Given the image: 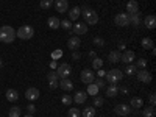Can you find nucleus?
I'll list each match as a JSON object with an SVG mask.
<instances>
[{
    "instance_id": "f257e3e1",
    "label": "nucleus",
    "mask_w": 156,
    "mask_h": 117,
    "mask_svg": "<svg viewBox=\"0 0 156 117\" xmlns=\"http://www.w3.org/2000/svg\"><path fill=\"white\" fill-rule=\"evenodd\" d=\"M16 39V30L9 27V25H3L0 27V41L5 44H11Z\"/></svg>"
},
{
    "instance_id": "f03ea898",
    "label": "nucleus",
    "mask_w": 156,
    "mask_h": 117,
    "mask_svg": "<svg viewBox=\"0 0 156 117\" xmlns=\"http://www.w3.org/2000/svg\"><path fill=\"white\" fill-rule=\"evenodd\" d=\"M33 34H34V30H33V27H30V25H22V27L16 31V37H20V39H23V41L31 39Z\"/></svg>"
},
{
    "instance_id": "7ed1b4c3",
    "label": "nucleus",
    "mask_w": 156,
    "mask_h": 117,
    "mask_svg": "<svg viewBox=\"0 0 156 117\" xmlns=\"http://www.w3.org/2000/svg\"><path fill=\"white\" fill-rule=\"evenodd\" d=\"M105 76H106V80H108L111 84H115V83H119L122 78H123V72L119 70V69H112V70L106 72Z\"/></svg>"
},
{
    "instance_id": "20e7f679",
    "label": "nucleus",
    "mask_w": 156,
    "mask_h": 117,
    "mask_svg": "<svg viewBox=\"0 0 156 117\" xmlns=\"http://www.w3.org/2000/svg\"><path fill=\"white\" fill-rule=\"evenodd\" d=\"M80 78H81V81H83L84 84H90V83L95 81V73L90 70V69H84V70H81Z\"/></svg>"
},
{
    "instance_id": "39448f33",
    "label": "nucleus",
    "mask_w": 156,
    "mask_h": 117,
    "mask_svg": "<svg viewBox=\"0 0 156 117\" xmlns=\"http://www.w3.org/2000/svg\"><path fill=\"white\" fill-rule=\"evenodd\" d=\"M56 73L59 78H69V75L72 73V69L67 62H62L59 64V67H56Z\"/></svg>"
},
{
    "instance_id": "423d86ee",
    "label": "nucleus",
    "mask_w": 156,
    "mask_h": 117,
    "mask_svg": "<svg viewBox=\"0 0 156 117\" xmlns=\"http://www.w3.org/2000/svg\"><path fill=\"white\" fill-rule=\"evenodd\" d=\"M114 23L117 25V27H126V25H129V22H128V12H119V14H115Z\"/></svg>"
},
{
    "instance_id": "0eeeda50",
    "label": "nucleus",
    "mask_w": 156,
    "mask_h": 117,
    "mask_svg": "<svg viewBox=\"0 0 156 117\" xmlns=\"http://www.w3.org/2000/svg\"><path fill=\"white\" fill-rule=\"evenodd\" d=\"M136 75H137V80H139V81L147 83V84L151 81V78H153V76H151V73H150L147 69H140V70H137V72H136Z\"/></svg>"
},
{
    "instance_id": "6e6552de",
    "label": "nucleus",
    "mask_w": 156,
    "mask_h": 117,
    "mask_svg": "<svg viewBox=\"0 0 156 117\" xmlns=\"http://www.w3.org/2000/svg\"><path fill=\"white\" fill-rule=\"evenodd\" d=\"M53 5L58 12H66L69 9V0H55Z\"/></svg>"
},
{
    "instance_id": "1a4fd4ad",
    "label": "nucleus",
    "mask_w": 156,
    "mask_h": 117,
    "mask_svg": "<svg viewBox=\"0 0 156 117\" xmlns=\"http://www.w3.org/2000/svg\"><path fill=\"white\" fill-rule=\"evenodd\" d=\"M134 59H136V53H134V51H131V50H126L123 55H120V61L122 62H126V64L133 62Z\"/></svg>"
},
{
    "instance_id": "9d476101",
    "label": "nucleus",
    "mask_w": 156,
    "mask_h": 117,
    "mask_svg": "<svg viewBox=\"0 0 156 117\" xmlns=\"http://www.w3.org/2000/svg\"><path fill=\"white\" fill-rule=\"evenodd\" d=\"M25 97H27L30 101L37 100V98H39V89H36V87H28L27 92H25Z\"/></svg>"
},
{
    "instance_id": "9b49d317",
    "label": "nucleus",
    "mask_w": 156,
    "mask_h": 117,
    "mask_svg": "<svg viewBox=\"0 0 156 117\" xmlns=\"http://www.w3.org/2000/svg\"><path fill=\"white\" fill-rule=\"evenodd\" d=\"M114 111H115L117 115H123L125 117V115H128L129 112H131V106H128V105H117Z\"/></svg>"
},
{
    "instance_id": "f8f14e48",
    "label": "nucleus",
    "mask_w": 156,
    "mask_h": 117,
    "mask_svg": "<svg viewBox=\"0 0 156 117\" xmlns=\"http://www.w3.org/2000/svg\"><path fill=\"white\" fill-rule=\"evenodd\" d=\"M126 11H128V14H136V12H139V3L136 0H129L126 3Z\"/></svg>"
},
{
    "instance_id": "ddd939ff",
    "label": "nucleus",
    "mask_w": 156,
    "mask_h": 117,
    "mask_svg": "<svg viewBox=\"0 0 156 117\" xmlns=\"http://www.w3.org/2000/svg\"><path fill=\"white\" fill-rule=\"evenodd\" d=\"M80 44H81L80 36H73V37H70L69 41H67V47H69L70 50H76L78 47H80Z\"/></svg>"
},
{
    "instance_id": "4468645a",
    "label": "nucleus",
    "mask_w": 156,
    "mask_h": 117,
    "mask_svg": "<svg viewBox=\"0 0 156 117\" xmlns=\"http://www.w3.org/2000/svg\"><path fill=\"white\" fill-rule=\"evenodd\" d=\"M73 33L75 34H86L87 33V25L86 23H75L73 25Z\"/></svg>"
},
{
    "instance_id": "2eb2a0df",
    "label": "nucleus",
    "mask_w": 156,
    "mask_h": 117,
    "mask_svg": "<svg viewBox=\"0 0 156 117\" xmlns=\"http://www.w3.org/2000/svg\"><path fill=\"white\" fill-rule=\"evenodd\" d=\"M86 98H87V94L84 92V90H78V92L75 94V97H73V101L78 103V105H81V103L86 101Z\"/></svg>"
},
{
    "instance_id": "dca6fc26",
    "label": "nucleus",
    "mask_w": 156,
    "mask_h": 117,
    "mask_svg": "<svg viewBox=\"0 0 156 117\" xmlns=\"http://www.w3.org/2000/svg\"><path fill=\"white\" fill-rule=\"evenodd\" d=\"M59 87H61L62 90H72L73 83L69 80V78H61V81H59Z\"/></svg>"
},
{
    "instance_id": "f3484780",
    "label": "nucleus",
    "mask_w": 156,
    "mask_h": 117,
    "mask_svg": "<svg viewBox=\"0 0 156 117\" xmlns=\"http://www.w3.org/2000/svg\"><path fill=\"white\" fill-rule=\"evenodd\" d=\"M144 23H145V27H147L148 30H153V28L156 27V17H154L153 14H150V16H147V17L144 19Z\"/></svg>"
},
{
    "instance_id": "a211bd4d",
    "label": "nucleus",
    "mask_w": 156,
    "mask_h": 117,
    "mask_svg": "<svg viewBox=\"0 0 156 117\" xmlns=\"http://www.w3.org/2000/svg\"><path fill=\"white\" fill-rule=\"evenodd\" d=\"M47 25L51 28V30H56V28H59V25H61V20L58 19V17H55V16H51V17H48V20H47Z\"/></svg>"
},
{
    "instance_id": "6ab92c4d",
    "label": "nucleus",
    "mask_w": 156,
    "mask_h": 117,
    "mask_svg": "<svg viewBox=\"0 0 156 117\" xmlns=\"http://www.w3.org/2000/svg\"><path fill=\"white\" fill-rule=\"evenodd\" d=\"M80 16H81V9H80V6H73V8L69 11V20H76Z\"/></svg>"
},
{
    "instance_id": "aec40b11",
    "label": "nucleus",
    "mask_w": 156,
    "mask_h": 117,
    "mask_svg": "<svg viewBox=\"0 0 156 117\" xmlns=\"http://www.w3.org/2000/svg\"><path fill=\"white\" fill-rule=\"evenodd\" d=\"M84 20H86L87 25H95V23H98V14L95 11H92L87 17H84Z\"/></svg>"
},
{
    "instance_id": "412c9836",
    "label": "nucleus",
    "mask_w": 156,
    "mask_h": 117,
    "mask_svg": "<svg viewBox=\"0 0 156 117\" xmlns=\"http://www.w3.org/2000/svg\"><path fill=\"white\" fill-rule=\"evenodd\" d=\"M129 106L134 108V109H139V108L144 106V100H142L140 97H133L131 98V103H129Z\"/></svg>"
},
{
    "instance_id": "4be33fe9",
    "label": "nucleus",
    "mask_w": 156,
    "mask_h": 117,
    "mask_svg": "<svg viewBox=\"0 0 156 117\" xmlns=\"http://www.w3.org/2000/svg\"><path fill=\"white\" fill-rule=\"evenodd\" d=\"M19 98V92L16 89H8L6 90V100L8 101H16Z\"/></svg>"
},
{
    "instance_id": "5701e85b",
    "label": "nucleus",
    "mask_w": 156,
    "mask_h": 117,
    "mask_svg": "<svg viewBox=\"0 0 156 117\" xmlns=\"http://www.w3.org/2000/svg\"><path fill=\"white\" fill-rule=\"evenodd\" d=\"M128 22L134 25V27H137V25L140 23V16H139V12H136V14H128Z\"/></svg>"
},
{
    "instance_id": "b1692460",
    "label": "nucleus",
    "mask_w": 156,
    "mask_h": 117,
    "mask_svg": "<svg viewBox=\"0 0 156 117\" xmlns=\"http://www.w3.org/2000/svg\"><path fill=\"white\" fill-rule=\"evenodd\" d=\"M108 59H109V62H119L120 61V53L117 50H114V51H109L108 53Z\"/></svg>"
},
{
    "instance_id": "393cba45",
    "label": "nucleus",
    "mask_w": 156,
    "mask_h": 117,
    "mask_svg": "<svg viewBox=\"0 0 156 117\" xmlns=\"http://www.w3.org/2000/svg\"><path fill=\"white\" fill-rule=\"evenodd\" d=\"M117 94H119V87L115 84H111L109 87H106V95L108 97H115Z\"/></svg>"
},
{
    "instance_id": "a878e982",
    "label": "nucleus",
    "mask_w": 156,
    "mask_h": 117,
    "mask_svg": "<svg viewBox=\"0 0 156 117\" xmlns=\"http://www.w3.org/2000/svg\"><path fill=\"white\" fill-rule=\"evenodd\" d=\"M98 87L95 86V83H90L89 86H87V92L86 94H89V95H92V97H95V95H98Z\"/></svg>"
},
{
    "instance_id": "bb28decb",
    "label": "nucleus",
    "mask_w": 156,
    "mask_h": 117,
    "mask_svg": "<svg viewBox=\"0 0 156 117\" xmlns=\"http://www.w3.org/2000/svg\"><path fill=\"white\" fill-rule=\"evenodd\" d=\"M81 115H83V117H94V115H95V108H94V106H86Z\"/></svg>"
},
{
    "instance_id": "cd10ccee",
    "label": "nucleus",
    "mask_w": 156,
    "mask_h": 117,
    "mask_svg": "<svg viewBox=\"0 0 156 117\" xmlns=\"http://www.w3.org/2000/svg\"><path fill=\"white\" fill-rule=\"evenodd\" d=\"M20 114H22V109H20L19 106H12V108H9V112H8L9 117H20Z\"/></svg>"
},
{
    "instance_id": "c85d7f7f",
    "label": "nucleus",
    "mask_w": 156,
    "mask_h": 117,
    "mask_svg": "<svg viewBox=\"0 0 156 117\" xmlns=\"http://www.w3.org/2000/svg\"><path fill=\"white\" fill-rule=\"evenodd\" d=\"M126 75H129V76H133L136 72H137V67L134 66V64H128V66L125 67V70H123Z\"/></svg>"
},
{
    "instance_id": "c756f323",
    "label": "nucleus",
    "mask_w": 156,
    "mask_h": 117,
    "mask_svg": "<svg viewBox=\"0 0 156 117\" xmlns=\"http://www.w3.org/2000/svg\"><path fill=\"white\" fill-rule=\"evenodd\" d=\"M142 47H144L145 50H148V48H153V41H151V39L150 37H144V39H142Z\"/></svg>"
},
{
    "instance_id": "7c9ffc66",
    "label": "nucleus",
    "mask_w": 156,
    "mask_h": 117,
    "mask_svg": "<svg viewBox=\"0 0 156 117\" xmlns=\"http://www.w3.org/2000/svg\"><path fill=\"white\" fill-rule=\"evenodd\" d=\"M67 115L69 117H81V111L78 109V108H70L67 111Z\"/></svg>"
},
{
    "instance_id": "2f4dec72",
    "label": "nucleus",
    "mask_w": 156,
    "mask_h": 117,
    "mask_svg": "<svg viewBox=\"0 0 156 117\" xmlns=\"http://www.w3.org/2000/svg\"><path fill=\"white\" fill-rule=\"evenodd\" d=\"M47 80H48V81H58V80H59V76H58L56 70L48 72V73H47Z\"/></svg>"
},
{
    "instance_id": "473e14b6",
    "label": "nucleus",
    "mask_w": 156,
    "mask_h": 117,
    "mask_svg": "<svg viewBox=\"0 0 156 117\" xmlns=\"http://www.w3.org/2000/svg\"><path fill=\"white\" fill-rule=\"evenodd\" d=\"M51 5H53V0H41V3H39L41 9H48Z\"/></svg>"
},
{
    "instance_id": "72a5a7b5",
    "label": "nucleus",
    "mask_w": 156,
    "mask_h": 117,
    "mask_svg": "<svg viewBox=\"0 0 156 117\" xmlns=\"http://www.w3.org/2000/svg\"><path fill=\"white\" fill-rule=\"evenodd\" d=\"M136 67L137 69H147V59L145 58H139L136 62Z\"/></svg>"
},
{
    "instance_id": "f704fd0d",
    "label": "nucleus",
    "mask_w": 156,
    "mask_h": 117,
    "mask_svg": "<svg viewBox=\"0 0 156 117\" xmlns=\"http://www.w3.org/2000/svg\"><path fill=\"white\" fill-rule=\"evenodd\" d=\"M101 66H103V59H100L98 56L92 59V67L94 69H101Z\"/></svg>"
},
{
    "instance_id": "c9c22d12",
    "label": "nucleus",
    "mask_w": 156,
    "mask_h": 117,
    "mask_svg": "<svg viewBox=\"0 0 156 117\" xmlns=\"http://www.w3.org/2000/svg\"><path fill=\"white\" fill-rule=\"evenodd\" d=\"M61 56H62V50L56 48V50H53V51H51V59H55V61H58V59H59Z\"/></svg>"
},
{
    "instance_id": "e433bc0d",
    "label": "nucleus",
    "mask_w": 156,
    "mask_h": 117,
    "mask_svg": "<svg viewBox=\"0 0 156 117\" xmlns=\"http://www.w3.org/2000/svg\"><path fill=\"white\" fill-rule=\"evenodd\" d=\"M142 114H144V117H154V108L150 106V108H147V109L142 111Z\"/></svg>"
},
{
    "instance_id": "4c0bfd02",
    "label": "nucleus",
    "mask_w": 156,
    "mask_h": 117,
    "mask_svg": "<svg viewBox=\"0 0 156 117\" xmlns=\"http://www.w3.org/2000/svg\"><path fill=\"white\" fill-rule=\"evenodd\" d=\"M72 100H73V97H70V95H62V98H61V101H62V105H72Z\"/></svg>"
},
{
    "instance_id": "58836bf2",
    "label": "nucleus",
    "mask_w": 156,
    "mask_h": 117,
    "mask_svg": "<svg viewBox=\"0 0 156 117\" xmlns=\"http://www.w3.org/2000/svg\"><path fill=\"white\" fill-rule=\"evenodd\" d=\"M59 27L66 28V30H70V28H72V22H70L69 19H64V20H61V25H59Z\"/></svg>"
},
{
    "instance_id": "ea45409f",
    "label": "nucleus",
    "mask_w": 156,
    "mask_h": 117,
    "mask_svg": "<svg viewBox=\"0 0 156 117\" xmlns=\"http://www.w3.org/2000/svg\"><path fill=\"white\" fill-rule=\"evenodd\" d=\"M80 9H81V14H83V17H87V16L90 14V12L94 11L90 6H83V8H80Z\"/></svg>"
},
{
    "instance_id": "a19ab883",
    "label": "nucleus",
    "mask_w": 156,
    "mask_h": 117,
    "mask_svg": "<svg viewBox=\"0 0 156 117\" xmlns=\"http://www.w3.org/2000/svg\"><path fill=\"white\" fill-rule=\"evenodd\" d=\"M103 103H105V100H103L100 95H95L94 97V105L97 106V108H100V106H103Z\"/></svg>"
},
{
    "instance_id": "79ce46f5",
    "label": "nucleus",
    "mask_w": 156,
    "mask_h": 117,
    "mask_svg": "<svg viewBox=\"0 0 156 117\" xmlns=\"http://www.w3.org/2000/svg\"><path fill=\"white\" fill-rule=\"evenodd\" d=\"M94 44L98 45V47H103V45H105V41H103L101 37H94Z\"/></svg>"
},
{
    "instance_id": "37998d69",
    "label": "nucleus",
    "mask_w": 156,
    "mask_h": 117,
    "mask_svg": "<svg viewBox=\"0 0 156 117\" xmlns=\"http://www.w3.org/2000/svg\"><path fill=\"white\" fill-rule=\"evenodd\" d=\"M94 83H95V86H97L98 89H103V87H105V81H103L101 78H98V80H97V81H94Z\"/></svg>"
},
{
    "instance_id": "c03bdc74",
    "label": "nucleus",
    "mask_w": 156,
    "mask_h": 117,
    "mask_svg": "<svg viewBox=\"0 0 156 117\" xmlns=\"http://www.w3.org/2000/svg\"><path fill=\"white\" fill-rule=\"evenodd\" d=\"M27 111H28V114H34V112H36L34 105H28V106H27Z\"/></svg>"
},
{
    "instance_id": "a18cd8bd",
    "label": "nucleus",
    "mask_w": 156,
    "mask_h": 117,
    "mask_svg": "<svg viewBox=\"0 0 156 117\" xmlns=\"http://www.w3.org/2000/svg\"><path fill=\"white\" fill-rule=\"evenodd\" d=\"M148 100H150V105H151V106H154V103H156V95H154V94H151V95L148 97Z\"/></svg>"
},
{
    "instance_id": "49530a36",
    "label": "nucleus",
    "mask_w": 156,
    "mask_h": 117,
    "mask_svg": "<svg viewBox=\"0 0 156 117\" xmlns=\"http://www.w3.org/2000/svg\"><path fill=\"white\" fill-rule=\"evenodd\" d=\"M59 86V81H50V87L51 89H56Z\"/></svg>"
},
{
    "instance_id": "de8ad7c7",
    "label": "nucleus",
    "mask_w": 156,
    "mask_h": 117,
    "mask_svg": "<svg viewBox=\"0 0 156 117\" xmlns=\"http://www.w3.org/2000/svg\"><path fill=\"white\" fill-rule=\"evenodd\" d=\"M72 58H73V59L76 61V59H80V58H81V55L78 53V51H73V53H72Z\"/></svg>"
},
{
    "instance_id": "09e8293b",
    "label": "nucleus",
    "mask_w": 156,
    "mask_h": 117,
    "mask_svg": "<svg viewBox=\"0 0 156 117\" xmlns=\"http://www.w3.org/2000/svg\"><path fill=\"white\" fill-rule=\"evenodd\" d=\"M97 73H98V76H105V75H106V70H103V69H97Z\"/></svg>"
},
{
    "instance_id": "8fccbe9b",
    "label": "nucleus",
    "mask_w": 156,
    "mask_h": 117,
    "mask_svg": "<svg viewBox=\"0 0 156 117\" xmlns=\"http://www.w3.org/2000/svg\"><path fill=\"white\" fill-rule=\"evenodd\" d=\"M50 67H51V69H56V67H58V62H56L55 59H51V62H50Z\"/></svg>"
},
{
    "instance_id": "3c124183",
    "label": "nucleus",
    "mask_w": 156,
    "mask_h": 117,
    "mask_svg": "<svg viewBox=\"0 0 156 117\" xmlns=\"http://www.w3.org/2000/svg\"><path fill=\"white\" fill-rule=\"evenodd\" d=\"M89 56L92 58V59H94V58H97V55H95V51H89Z\"/></svg>"
},
{
    "instance_id": "603ef678",
    "label": "nucleus",
    "mask_w": 156,
    "mask_h": 117,
    "mask_svg": "<svg viewBox=\"0 0 156 117\" xmlns=\"http://www.w3.org/2000/svg\"><path fill=\"white\" fill-rule=\"evenodd\" d=\"M2 67H3V61H2V59H0V69H2Z\"/></svg>"
},
{
    "instance_id": "864d4df0",
    "label": "nucleus",
    "mask_w": 156,
    "mask_h": 117,
    "mask_svg": "<svg viewBox=\"0 0 156 117\" xmlns=\"http://www.w3.org/2000/svg\"><path fill=\"white\" fill-rule=\"evenodd\" d=\"M23 117H33V114H27V115H23Z\"/></svg>"
}]
</instances>
